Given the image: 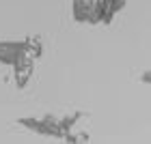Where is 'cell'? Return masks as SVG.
Instances as JSON below:
<instances>
[{"label": "cell", "mask_w": 151, "mask_h": 144, "mask_svg": "<svg viewBox=\"0 0 151 144\" xmlns=\"http://www.w3.org/2000/svg\"><path fill=\"white\" fill-rule=\"evenodd\" d=\"M99 0H73L71 15L73 22L80 24H99Z\"/></svg>", "instance_id": "6da1fadb"}, {"label": "cell", "mask_w": 151, "mask_h": 144, "mask_svg": "<svg viewBox=\"0 0 151 144\" xmlns=\"http://www.w3.org/2000/svg\"><path fill=\"white\" fill-rule=\"evenodd\" d=\"M11 69H13V82H15V88L24 91V88L28 86L30 78H32V71H35V58L24 52L22 56L11 65Z\"/></svg>", "instance_id": "7a4b0ae2"}, {"label": "cell", "mask_w": 151, "mask_h": 144, "mask_svg": "<svg viewBox=\"0 0 151 144\" xmlns=\"http://www.w3.org/2000/svg\"><path fill=\"white\" fill-rule=\"evenodd\" d=\"M24 52V41H0V65L11 67Z\"/></svg>", "instance_id": "3957f363"}, {"label": "cell", "mask_w": 151, "mask_h": 144, "mask_svg": "<svg viewBox=\"0 0 151 144\" xmlns=\"http://www.w3.org/2000/svg\"><path fill=\"white\" fill-rule=\"evenodd\" d=\"M24 50L28 56H32L35 60H39L41 56H43V41H41V37L37 35H30L24 39Z\"/></svg>", "instance_id": "277c9868"}, {"label": "cell", "mask_w": 151, "mask_h": 144, "mask_svg": "<svg viewBox=\"0 0 151 144\" xmlns=\"http://www.w3.org/2000/svg\"><path fill=\"white\" fill-rule=\"evenodd\" d=\"M82 118V112H73V114H67V116H60L58 123H60V129L67 133L71 131V129H76V125H78V120Z\"/></svg>", "instance_id": "5b68a950"}, {"label": "cell", "mask_w": 151, "mask_h": 144, "mask_svg": "<svg viewBox=\"0 0 151 144\" xmlns=\"http://www.w3.org/2000/svg\"><path fill=\"white\" fill-rule=\"evenodd\" d=\"M140 82H142V84H151V69L140 75Z\"/></svg>", "instance_id": "8992f818"}]
</instances>
